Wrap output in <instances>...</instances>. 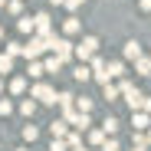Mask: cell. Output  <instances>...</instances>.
<instances>
[{
	"label": "cell",
	"instance_id": "obj_6",
	"mask_svg": "<svg viewBox=\"0 0 151 151\" xmlns=\"http://www.w3.org/2000/svg\"><path fill=\"white\" fill-rule=\"evenodd\" d=\"M132 125H135L138 132H145V128H151V118H148V112H135V115H132Z\"/></svg>",
	"mask_w": 151,
	"mask_h": 151
},
{
	"label": "cell",
	"instance_id": "obj_31",
	"mask_svg": "<svg viewBox=\"0 0 151 151\" xmlns=\"http://www.w3.org/2000/svg\"><path fill=\"white\" fill-rule=\"evenodd\" d=\"M141 10H151V0H141Z\"/></svg>",
	"mask_w": 151,
	"mask_h": 151
},
{
	"label": "cell",
	"instance_id": "obj_20",
	"mask_svg": "<svg viewBox=\"0 0 151 151\" xmlns=\"http://www.w3.org/2000/svg\"><path fill=\"white\" fill-rule=\"evenodd\" d=\"M20 112H23V115H33V112H36V102H33V99H27V102L20 105Z\"/></svg>",
	"mask_w": 151,
	"mask_h": 151
},
{
	"label": "cell",
	"instance_id": "obj_23",
	"mask_svg": "<svg viewBox=\"0 0 151 151\" xmlns=\"http://www.w3.org/2000/svg\"><path fill=\"white\" fill-rule=\"evenodd\" d=\"M105 99H109V102H115V99H118V89L109 86V82H105Z\"/></svg>",
	"mask_w": 151,
	"mask_h": 151
},
{
	"label": "cell",
	"instance_id": "obj_15",
	"mask_svg": "<svg viewBox=\"0 0 151 151\" xmlns=\"http://www.w3.org/2000/svg\"><path fill=\"white\" fill-rule=\"evenodd\" d=\"M72 99H76L72 92H56V102H59L63 109H66V105H72Z\"/></svg>",
	"mask_w": 151,
	"mask_h": 151
},
{
	"label": "cell",
	"instance_id": "obj_36",
	"mask_svg": "<svg viewBox=\"0 0 151 151\" xmlns=\"http://www.w3.org/2000/svg\"><path fill=\"white\" fill-rule=\"evenodd\" d=\"M4 4H7V0H0V7H4Z\"/></svg>",
	"mask_w": 151,
	"mask_h": 151
},
{
	"label": "cell",
	"instance_id": "obj_24",
	"mask_svg": "<svg viewBox=\"0 0 151 151\" xmlns=\"http://www.w3.org/2000/svg\"><path fill=\"white\" fill-rule=\"evenodd\" d=\"M27 72H30V76H33V79H36V76H43V72H46V69H43V66H40V63H30V69H27Z\"/></svg>",
	"mask_w": 151,
	"mask_h": 151
},
{
	"label": "cell",
	"instance_id": "obj_3",
	"mask_svg": "<svg viewBox=\"0 0 151 151\" xmlns=\"http://www.w3.org/2000/svg\"><path fill=\"white\" fill-rule=\"evenodd\" d=\"M95 49H99V40H95V36H86V40L79 43V49H76V56L86 63V59H92V56H95Z\"/></svg>",
	"mask_w": 151,
	"mask_h": 151
},
{
	"label": "cell",
	"instance_id": "obj_9",
	"mask_svg": "<svg viewBox=\"0 0 151 151\" xmlns=\"http://www.w3.org/2000/svg\"><path fill=\"white\" fill-rule=\"evenodd\" d=\"M135 72H138V76H151V59H148V56H138V59H135Z\"/></svg>",
	"mask_w": 151,
	"mask_h": 151
},
{
	"label": "cell",
	"instance_id": "obj_29",
	"mask_svg": "<svg viewBox=\"0 0 151 151\" xmlns=\"http://www.w3.org/2000/svg\"><path fill=\"white\" fill-rule=\"evenodd\" d=\"M49 151H66V141H59V138H56L53 145H49Z\"/></svg>",
	"mask_w": 151,
	"mask_h": 151
},
{
	"label": "cell",
	"instance_id": "obj_18",
	"mask_svg": "<svg viewBox=\"0 0 151 151\" xmlns=\"http://www.w3.org/2000/svg\"><path fill=\"white\" fill-rule=\"evenodd\" d=\"M63 30H66V33H79V20H76V17H69V20L63 23Z\"/></svg>",
	"mask_w": 151,
	"mask_h": 151
},
{
	"label": "cell",
	"instance_id": "obj_11",
	"mask_svg": "<svg viewBox=\"0 0 151 151\" xmlns=\"http://www.w3.org/2000/svg\"><path fill=\"white\" fill-rule=\"evenodd\" d=\"M17 27H20V33H33V30H36V20H33V17H23Z\"/></svg>",
	"mask_w": 151,
	"mask_h": 151
},
{
	"label": "cell",
	"instance_id": "obj_32",
	"mask_svg": "<svg viewBox=\"0 0 151 151\" xmlns=\"http://www.w3.org/2000/svg\"><path fill=\"white\" fill-rule=\"evenodd\" d=\"M49 4H56V7H63V4H66V0H49Z\"/></svg>",
	"mask_w": 151,
	"mask_h": 151
},
{
	"label": "cell",
	"instance_id": "obj_10",
	"mask_svg": "<svg viewBox=\"0 0 151 151\" xmlns=\"http://www.w3.org/2000/svg\"><path fill=\"white\" fill-rule=\"evenodd\" d=\"M33 20H36V30H40V36H49V17H46V13H36Z\"/></svg>",
	"mask_w": 151,
	"mask_h": 151
},
{
	"label": "cell",
	"instance_id": "obj_14",
	"mask_svg": "<svg viewBox=\"0 0 151 151\" xmlns=\"http://www.w3.org/2000/svg\"><path fill=\"white\" fill-rule=\"evenodd\" d=\"M49 132H53V138H63V135H66V122H53Z\"/></svg>",
	"mask_w": 151,
	"mask_h": 151
},
{
	"label": "cell",
	"instance_id": "obj_28",
	"mask_svg": "<svg viewBox=\"0 0 151 151\" xmlns=\"http://www.w3.org/2000/svg\"><path fill=\"white\" fill-rule=\"evenodd\" d=\"M79 112H92V99H79Z\"/></svg>",
	"mask_w": 151,
	"mask_h": 151
},
{
	"label": "cell",
	"instance_id": "obj_19",
	"mask_svg": "<svg viewBox=\"0 0 151 151\" xmlns=\"http://www.w3.org/2000/svg\"><path fill=\"white\" fill-rule=\"evenodd\" d=\"M10 69H13V56L4 53V56H0V72H10Z\"/></svg>",
	"mask_w": 151,
	"mask_h": 151
},
{
	"label": "cell",
	"instance_id": "obj_33",
	"mask_svg": "<svg viewBox=\"0 0 151 151\" xmlns=\"http://www.w3.org/2000/svg\"><path fill=\"white\" fill-rule=\"evenodd\" d=\"M132 151H145V145H135V148H132Z\"/></svg>",
	"mask_w": 151,
	"mask_h": 151
},
{
	"label": "cell",
	"instance_id": "obj_22",
	"mask_svg": "<svg viewBox=\"0 0 151 151\" xmlns=\"http://www.w3.org/2000/svg\"><path fill=\"white\" fill-rule=\"evenodd\" d=\"M36 135H40V132L33 128V125H27V128H23V138H27V141H36Z\"/></svg>",
	"mask_w": 151,
	"mask_h": 151
},
{
	"label": "cell",
	"instance_id": "obj_27",
	"mask_svg": "<svg viewBox=\"0 0 151 151\" xmlns=\"http://www.w3.org/2000/svg\"><path fill=\"white\" fill-rule=\"evenodd\" d=\"M10 112H13V105L7 102V99H0V115H10Z\"/></svg>",
	"mask_w": 151,
	"mask_h": 151
},
{
	"label": "cell",
	"instance_id": "obj_34",
	"mask_svg": "<svg viewBox=\"0 0 151 151\" xmlns=\"http://www.w3.org/2000/svg\"><path fill=\"white\" fill-rule=\"evenodd\" d=\"M72 151H86V148H82V145H76V148H72Z\"/></svg>",
	"mask_w": 151,
	"mask_h": 151
},
{
	"label": "cell",
	"instance_id": "obj_38",
	"mask_svg": "<svg viewBox=\"0 0 151 151\" xmlns=\"http://www.w3.org/2000/svg\"><path fill=\"white\" fill-rule=\"evenodd\" d=\"M0 89H4V82H0Z\"/></svg>",
	"mask_w": 151,
	"mask_h": 151
},
{
	"label": "cell",
	"instance_id": "obj_30",
	"mask_svg": "<svg viewBox=\"0 0 151 151\" xmlns=\"http://www.w3.org/2000/svg\"><path fill=\"white\" fill-rule=\"evenodd\" d=\"M66 7H69V10H79V7H82V0H66Z\"/></svg>",
	"mask_w": 151,
	"mask_h": 151
},
{
	"label": "cell",
	"instance_id": "obj_8",
	"mask_svg": "<svg viewBox=\"0 0 151 151\" xmlns=\"http://www.w3.org/2000/svg\"><path fill=\"white\" fill-rule=\"evenodd\" d=\"M89 76H92V69H89L86 63H79V66L72 69V79H76V82H89Z\"/></svg>",
	"mask_w": 151,
	"mask_h": 151
},
{
	"label": "cell",
	"instance_id": "obj_37",
	"mask_svg": "<svg viewBox=\"0 0 151 151\" xmlns=\"http://www.w3.org/2000/svg\"><path fill=\"white\" fill-rule=\"evenodd\" d=\"M0 40H4V30H0Z\"/></svg>",
	"mask_w": 151,
	"mask_h": 151
},
{
	"label": "cell",
	"instance_id": "obj_35",
	"mask_svg": "<svg viewBox=\"0 0 151 151\" xmlns=\"http://www.w3.org/2000/svg\"><path fill=\"white\" fill-rule=\"evenodd\" d=\"M148 145H151V132H148Z\"/></svg>",
	"mask_w": 151,
	"mask_h": 151
},
{
	"label": "cell",
	"instance_id": "obj_2",
	"mask_svg": "<svg viewBox=\"0 0 151 151\" xmlns=\"http://www.w3.org/2000/svg\"><path fill=\"white\" fill-rule=\"evenodd\" d=\"M118 92L125 95V102L132 105V112H138V109H141V92H138L132 82H122V86H118Z\"/></svg>",
	"mask_w": 151,
	"mask_h": 151
},
{
	"label": "cell",
	"instance_id": "obj_1",
	"mask_svg": "<svg viewBox=\"0 0 151 151\" xmlns=\"http://www.w3.org/2000/svg\"><path fill=\"white\" fill-rule=\"evenodd\" d=\"M43 40H46V49H53V53H56L63 63L72 56V43H69L66 36H53V33H49V36H43Z\"/></svg>",
	"mask_w": 151,
	"mask_h": 151
},
{
	"label": "cell",
	"instance_id": "obj_17",
	"mask_svg": "<svg viewBox=\"0 0 151 151\" xmlns=\"http://www.w3.org/2000/svg\"><path fill=\"white\" fill-rule=\"evenodd\" d=\"M10 92H13V95L27 92V79H13V82H10Z\"/></svg>",
	"mask_w": 151,
	"mask_h": 151
},
{
	"label": "cell",
	"instance_id": "obj_12",
	"mask_svg": "<svg viewBox=\"0 0 151 151\" xmlns=\"http://www.w3.org/2000/svg\"><path fill=\"white\" fill-rule=\"evenodd\" d=\"M105 72H109V79H115V76L125 72V66H122V63H105Z\"/></svg>",
	"mask_w": 151,
	"mask_h": 151
},
{
	"label": "cell",
	"instance_id": "obj_25",
	"mask_svg": "<svg viewBox=\"0 0 151 151\" xmlns=\"http://www.w3.org/2000/svg\"><path fill=\"white\" fill-rule=\"evenodd\" d=\"M89 138H92V145H102V141H105V132H102V128H99V132H92Z\"/></svg>",
	"mask_w": 151,
	"mask_h": 151
},
{
	"label": "cell",
	"instance_id": "obj_7",
	"mask_svg": "<svg viewBox=\"0 0 151 151\" xmlns=\"http://www.w3.org/2000/svg\"><path fill=\"white\" fill-rule=\"evenodd\" d=\"M141 56V43L138 40H128L125 43V59H138Z\"/></svg>",
	"mask_w": 151,
	"mask_h": 151
},
{
	"label": "cell",
	"instance_id": "obj_21",
	"mask_svg": "<svg viewBox=\"0 0 151 151\" xmlns=\"http://www.w3.org/2000/svg\"><path fill=\"white\" fill-rule=\"evenodd\" d=\"M20 53H23L20 43H7V56H20Z\"/></svg>",
	"mask_w": 151,
	"mask_h": 151
},
{
	"label": "cell",
	"instance_id": "obj_4",
	"mask_svg": "<svg viewBox=\"0 0 151 151\" xmlns=\"http://www.w3.org/2000/svg\"><path fill=\"white\" fill-rule=\"evenodd\" d=\"M43 49H46V40H30L27 46H23V56H27V59H36Z\"/></svg>",
	"mask_w": 151,
	"mask_h": 151
},
{
	"label": "cell",
	"instance_id": "obj_13",
	"mask_svg": "<svg viewBox=\"0 0 151 151\" xmlns=\"http://www.w3.org/2000/svg\"><path fill=\"white\" fill-rule=\"evenodd\" d=\"M43 69H46V72H59V69H63V59H59V56L46 59V66H43Z\"/></svg>",
	"mask_w": 151,
	"mask_h": 151
},
{
	"label": "cell",
	"instance_id": "obj_5",
	"mask_svg": "<svg viewBox=\"0 0 151 151\" xmlns=\"http://www.w3.org/2000/svg\"><path fill=\"white\" fill-rule=\"evenodd\" d=\"M33 99H40V102H46V105H53V102H56V92L49 89V86H36V89H33Z\"/></svg>",
	"mask_w": 151,
	"mask_h": 151
},
{
	"label": "cell",
	"instance_id": "obj_26",
	"mask_svg": "<svg viewBox=\"0 0 151 151\" xmlns=\"http://www.w3.org/2000/svg\"><path fill=\"white\" fill-rule=\"evenodd\" d=\"M102 151H118V141H115V138H109V141H102Z\"/></svg>",
	"mask_w": 151,
	"mask_h": 151
},
{
	"label": "cell",
	"instance_id": "obj_16",
	"mask_svg": "<svg viewBox=\"0 0 151 151\" xmlns=\"http://www.w3.org/2000/svg\"><path fill=\"white\" fill-rule=\"evenodd\" d=\"M102 132H105V135H115V132H118V122H115V118H105V122H102Z\"/></svg>",
	"mask_w": 151,
	"mask_h": 151
}]
</instances>
